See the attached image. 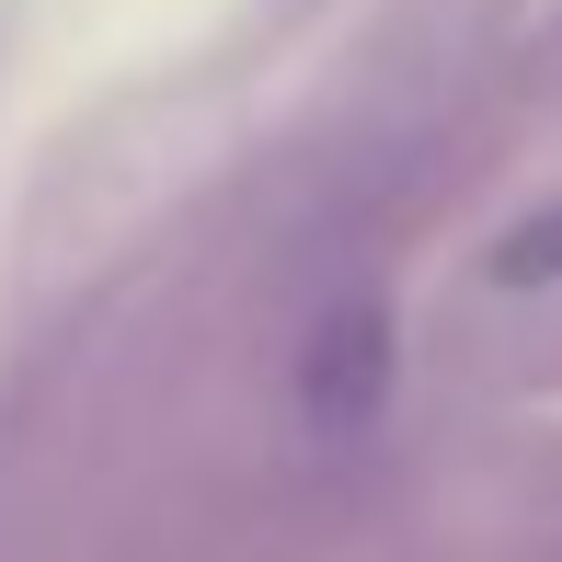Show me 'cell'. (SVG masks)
<instances>
[{"instance_id":"1","label":"cell","mask_w":562,"mask_h":562,"mask_svg":"<svg viewBox=\"0 0 562 562\" xmlns=\"http://www.w3.org/2000/svg\"><path fill=\"white\" fill-rule=\"evenodd\" d=\"M379 402H391V311L368 288H345L299 345V414L322 437H356V425H379Z\"/></svg>"},{"instance_id":"2","label":"cell","mask_w":562,"mask_h":562,"mask_svg":"<svg viewBox=\"0 0 562 562\" xmlns=\"http://www.w3.org/2000/svg\"><path fill=\"white\" fill-rule=\"evenodd\" d=\"M482 276H494L505 299H540V288H562V207H528V218L494 241V265H482Z\"/></svg>"}]
</instances>
